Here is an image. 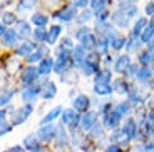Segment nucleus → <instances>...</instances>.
Here are the masks:
<instances>
[{"label": "nucleus", "mask_w": 154, "mask_h": 152, "mask_svg": "<svg viewBox=\"0 0 154 152\" xmlns=\"http://www.w3.org/2000/svg\"><path fill=\"white\" fill-rule=\"evenodd\" d=\"M122 130L131 137V139H132V137H136V122L132 120V119H129V120L126 122V126H124Z\"/></svg>", "instance_id": "obj_20"}, {"label": "nucleus", "mask_w": 154, "mask_h": 152, "mask_svg": "<svg viewBox=\"0 0 154 152\" xmlns=\"http://www.w3.org/2000/svg\"><path fill=\"white\" fill-rule=\"evenodd\" d=\"M81 42H82V47H84V49H94L96 40H94V37L91 34H85L81 37Z\"/></svg>", "instance_id": "obj_21"}, {"label": "nucleus", "mask_w": 154, "mask_h": 152, "mask_svg": "<svg viewBox=\"0 0 154 152\" xmlns=\"http://www.w3.org/2000/svg\"><path fill=\"white\" fill-rule=\"evenodd\" d=\"M42 97L44 99H52V97H55V92H57V87H55V84H52V82H47V84L42 85Z\"/></svg>", "instance_id": "obj_9"}, {"label": "nucleus", "mask_w": 154, "mask_h": 152, "mask_svg": "<svg viewBox=\"0 0 154 152\" xmlns=\"http://www.w3.org/2000/svg\"><path fill=\"white\" fill-rule=\"evenodd\" d=\"M146 19H139L137 22H136V25H134V30H132V34H134V37L136 35H139L141 34V30H143L144 27H146Z\"/></svg>", "instance_id": "obj_32"}, {"label": "nucleus", "mask_w": 154, "mask_h": 152, "mask_svg": "<svg viewBox=\"0 0 154 152\" xmlns=\"http://www.w3.org/2000/svg\"><path fill=\"white\" fill-rule=\"evenodd\" d=\"M37 75H38V70L35 67H29V68H25V72H23V75H22V82L23 84H32L35 79H37Z\"/></svg>", "instance_id": "obj_7"}, {"label": "nucleus", "mask_w": 154, "mask_h": 152, "mask_svg": "<svg viewBox=\"0 0 154 152\" xmlns=\"http://www.w3.org/2000/svg\"><path fill=\"white\" fill-rule=\"evenodd\" d=\"M35 37L37 40H47V32H45V27H40L35 30Z\"/></svg>", "instance_id": "obj_38"}, {"label": "nucleus", "mask_w": 154, "mask_h": 152, "mask_svg": "<svg viewBox=\"0 0 154 152\" xmlns=\"http://www.w3.org/2000/svg\"><path fill=\"white\" fill-rule=\"evenodd\" d=\"M74 5H77V7H85V5L89 4V0H72Z\"/></svg>", "instance_id": "obj_45"}, {"label": "nucleus", "mask_w": 154, "mask_h": 152, "mask_svg": "<svg viewBox=\"0 0 154 152\" xmlns=\"http://www.w3.org/2000/svg\"><path fill=\"white\" fill-rule=\"evenodd\" d=\"M8 152H25V150H23L22 147H19V145H15V147H12Z\"/></svg>", "instance_id": "obj_51"}, {"label": "nucleus", "mask_w": 154, "mask_h": 152, "mask_svg": "<svg viewBox=\"0 0 154 152\" xmlns=\"http://www.w3.org/2000/svg\"><path fill=\"white\" fill-rule=\"evenodd\" d=\"M74 59H75V62H79V64H82V60L85 59V49L82 45L74 49Z\"/></svg>", "instance_id": "obj_23"}, {"label": "nucleus", "mask_w": 154, "mask_h": 152, "mask_svg": "<svg viewBox=\"0 0 154 152\" xmlns=\"http://www.w3.org/2000/svg\"><path fill=\"white\" fill-rule=\"evenodd\" d=\"M89 19H91V14H89V12H87V14H84V15L79 17V20H81V22H85V20H89Z\"/></svg>", "instance_id": "obj_49"}, {"label": "nucleus", "mask_w": 154, "mask_h": 152, "mask_svg": "<svg viewBox=\"0 0 154 152\" xmlns=\"http://www.w3.org/2000/svg\"><path fill=\"white\" fill-rule=\"evenodd\" d=\"M57 135V130H55V127L54 126H44L42 129H40V132H38V137L42 139V141H50V139H54V137Z\"/></svg>", "instance_id": "obj_4"}, {"label": "nucleus", "mask_w": 154, "mask_h": 152, "mask_svg": "<svg viewBox=\"0 0 154 152\" xmlns=\"http://www.w3.org/2000/svg\"><path fill=\"white\" fill-rule=\"evenodd\" d=\"M114 23L119 27H126L127 23V17L124 15L122 12H117V14H114Z\"/></svg>", "instance_id": "obj_27"}, {"label": "nucleus", "mask_w": 154, "mask_h": 152, "mask_svg": "<svg viewBox=\"0 0 154 152\" xmlns=\"http://www.w3.org/2000/svg\"><path fill=\"white\" fill-rule=\"evenodd\" d=\"M60 112H62V109H60V107H55V109H52V110L49 112V114H47L45 117L42 119V120H40V124H44V126H47L49 122H52L54 119H57Z\"/></svg>", "instance_id": "obj_14"}, {"label": "nucleus", "mask_w": 154, "mask_h": 152, "mask_svg": "<svg viewBox=\"0 0 154 152\" xmlns=\"http://www.w3.org/2000/svg\"><path fill=\"white\" fill-rule=\"evenodd\" d=\"M127 110H129V104H127V102H124V104H119V105H117L116 112H117L119 115H122V114H126Z\"/></svg>", "instance_id": "obj_42"}, {"label": "nucleus", "mask_w": 154, "mask_h": 152, "mask_svg": "<svg viewBox=\"0 0 154 152\" xmlns=\"http://www.w3.org/2000/svg\"><path fill=\"white\" fill-rule=\"evenodd\" d=\"M74 109L81 110V112L87 110L89 109V97H87V95H79V97L74 100Z\"/></svg>", "instance_id": "obj_10"}, {"label": "nucleus", "mask_w": 154, "mask_h": 152, "mask_svg": "<svg viewBox=\"0 0 154 152\" xmlns=\"http://www.w3.org/2000/svg\"><path fill=\"white\" fill-rule=\"evenodd\" d=\"M85 34H89V29H87V27H84V29H81V30L77 32V38H81L82 35H85Z\"/></svg>", "instance_id": "obj_47"}, {"label": "nucleus", "mask_w": 154, "mask_h": 152, "mask_svg": "<svg viewBox=\"0 0 154 152\" xmlns=\"http://www.w3.org/2000/svg\"><path fill=\"white\" fill-rule=\"evenodd\" d=\"M87 152H92V150H87Z\"/></svg>", "instance_id": "obj_55"}, {"label": "nucleus", "mask_w": 154, "mask_h": 152, "mask_svg": "<svg viewBox=\"0 0 154 152\" xmlns=\"http://www.w3.org/2000/svg\"><path fill=\"white\" fill-rule=\"evenodd\" d=\"M10 129H12V126H10V124H7L5 120H2V122H0V135H5L7 132H10Z\"/></svg>", "instance_id": "obj_41"}, {"label": "nucleus", "mask_w": 154, "mask_h": 152, "mask_svg": "<svg viewBox=\"0 0 154 152\" xmlns=\"http://www.w3.org/2000/svg\"><path fill=\"white\" fill-rule=\"evenodd\" d=\"M129 65H131V60H129L127 55H124V57H121L119 60L116 62V70H117V72H124V70H127Z\"/></svg>", "instance_id": "obj_15"}, {"label": "nucleus", "mask_w": 154, "mask_h": 152, "mask_svg": "<svg viewBox=\"0 0 154 152\" xmlns=\"http://www.w3.org/2000/svg\"><path fill=\"white\" fill-rule=\"evenodd\" d=\"M55 17L60 20H66V22H69V20H72L74 17H75V12H74V8H64V10L57 12L55 14Z\"/></svg>", "instance_id": "obj_13"}, {"label": "nucleus", "mask_w": 154, "mask_h": 152, "mask_svg": "<svg viewBox=\"0 0 154 152\" xmlns=\"http://www.w3.org/2000/svg\"><path fill=\"white\" fill-rule=\"evenodd\" d=\"M52 65H54V62L50 60V59H45V60L40 62V68H38V72H40V74H49L50 70H52Z\"/></svg>", "instance_id": "obj_25"}, {"label": "nucleus", "mask_w": 154, "mask_h": 152, "mask_svg": "<svg viewBox=\"0 0 154 152\" xmlns=\"http://www.w3.org/2000/svg\"><path fill=\"white\" fill-rule=\"evenodd\" d=\"M94 90H96L99 95H107V94H111V92H112V89L109 87V84H96Z\"/></svg>", "instance_id": "obj_26"}, {"label": "nucleus", "mask_w": 154, "mask_h": 152, "mask_svg": "<svg viewBox=\"0 0 154 152\" xmlns=\"http://www.w3.org/2000/svg\"><path fill=\"white\" fill-rule=\"evenodd\" d=\"M111 45L114 47L116 50H121L124 45H126V38H124V37H114V38H111Z\"/></svg>", "instance_id": "obj_28"}, {"label": "nucleus", "mask_w": 154, "mask_h": 152, "mask_svg": "<svg viewBox=\"0 0 154 152\" xmlns=\"http://www.w3.org/2000/svg\"><path fill=\"white\" fill-rule=\"evenodd\" d=\"M114 90H116V92H119V94H126V92H127V85H126V82H124V80H116Z\"/></svg>", "instance_id": "obj_33"}, {"label": "nucleus", "mask_w": 154, "mask_h": 152, "mask_svg": "<svg viewBox=\"0 0 154 152\" xmlns=\"http://www.w3.org/2000/svg\"><path fill=\"white\" fill-rule=\"evenodd\" d=\"M137 77H139L141 80H147V79L151 77V68L144 65V67H143V68H141V70L137 72Z\"/></svg>", "instance_id": "obj_35"}, {"label": "nucleus", "mask_w": 154, "mask_h": 152, "mask_svg": "<svg viewBox=\"0 0 154 152\" xmlns=\"http://www.w3.org/2000/svg\"><path fill=\"white\" fill-rule=\"evenodd\" d=\"M4 32H5V27L4 23H0V35H4Z\"/></svg>", "instance_id": "obj_53"}, {"label": "nucleus", "mask_w": 154, "mask_h": 152, "mask_svg": "<svg viewBox=\"0 0 154 152\" xmlns=\"http://www.w3.org/2000/svg\"><path fill=\"white\" fill-rule=\"evenodd\" d=\"M152 30H154V23L149 22V25L144 29L143 35H141V40H143V42H151V40H152Z\"/></svg>", "instance_id": "obj_18"}, {"label": "nucleus", "mask_w": 154, "mask_h": 152, "mask_svg": "<svg viewBox=\"0 0 154 152\" xmlns=\"http://www.w3.org/2000/svg\"><path fill=\"white\" fill-rule=\"evenodd\" d=\"M91 129H92V137H100V134H102V129H100L99 126L91 127Z\"/></svg>", "instance_id": "obj_43"}, {"label": "nucleus", "mask_w": 154, "mask_h": 152, "mask_svg": "<svg viewBox=\"0 0 154 152\" xmlns=\"http://www.w3.org/2000/svg\"><path fill=\"white\" fill-rule=\"evenodd\" d=\"M152 8H154V4H152V2H149L147 7H146V14H147V15H152Z\"/></svg>", "instance_id": "obj_48"}, {"label": "nucleus", "mask_w": 154, "mask_h": 152, "mask_svg": "<svg viewBox=\"0 0 154 152\" xmlns=\"http://www.w3.org/2000/svg\"><path fill=\"white\" fill-rule=\"evenodd\" d=\"M62 122L67 124V126H77L79 124V117H77L75 110H64L62 112Z\"/></svg>", "instance_id": "obj_3"}, {"label": "nucleus", "mask_w": 154, "mask_h": 152, "mask_svg": "<svg viewBox=\"0 0 154 152\" xmlns=\"http://www.w3.org/2000/svg\"><path fill=\"white\" fill-rule=\"evenodd\" d=\"M35 49V45L32 42H29V40H25V42L22 44V45L19 47V50H17V53L19 55H27L29 52H32V50Z\"/></svg>", "instance_id": "obj_19"}, {"label": "nucleus", "mask_w": 154, "mask_h": 152, "mask_svg": "<svg viewBox=\"0 0 154 152\" xmlns=\"http://www.w3.org/2000/svg\"><path fill=\"white\" fill-rule=\"evenodd\" d=\"M38 90H40V89H38V87H35V85H34V87H29L27 90H25V92L22 94L23 100H32V99L35 97V95L38 94Z\"/></svg>", "instance_id": "obj_24"}, {"label": "nucleus", "mask_w": 154, "mask_h": 152, "mask_svg": "<svg viewBox=\"0 0 154 152\" xmlns=\"http://www.w3.org/2000/svg\"><path fill=\"white\" fill-rule=\"evenodd\" d=\"M2 20H4V25H8V23H14V22H15V15H14V14H10V12H7V14H4Z\"/></svg>", "instance_id": "obj_40"}, {"label": "nucleus", "mask_w": 154, "mask_h": 152, "mask_svg": "<svg viewBox=\"0 0 154 152\" xmlns=\"http://www.w3.org/2000/svg\"><path fill=\"white\" fill-rule=\"evenodd\" d=\"M47 15H44V14H34V17H32V23L34 25H37L38 29L40 27H45L47 25Z\"/></svg>", "instance_id": "obj_17"}, {"label": "nucleus", "mask_w": 154, "mask_h": 152, "mask_svg": "<svg viewBox=\"0 0 154 152\" xmlns=\"http://www.w3.org/2000/svg\"><path fill=\"white\" fill-rule=\"evenodd\" d=\"M96 84H109V80H111V72L109 70H102L96 75Z\"/></svg>", "instance_id": "obj_22"}, {"label": "nucleus", "mask_w": 154, "mask_h": 152, "mask_svg": "<svg viewBox=\"0 0 154 152\" xmlns=\"http://www.w3.org/2000/svg\"><path fill=\"white\" fill-rule=\"evenodd\" d=\"M106 152H121V149H119V145H109L106 149Z\"/></svg>", "instance_id": "obj_46"}, {"label": "nucleus", "mask_w": 154, "mask_h": 152, "mask_svg": "<svg viewBox=\"0 0 154 152\" xmlns=\"http://www.w3.org/2000/svg\"><path fill=\"white\" fill-rule=\"evenodd\" d=\"M112 141L117 142L116 145H127V144H129V141H131V137L127 135L124 130H117V132L112 134Z\"/></svg>", "instance_id": "obj_8"}, {"label": "nucleus", "mask_w": 154, "mask_h": 152, "mask_svg": "<svg viewBox=\"0 0 154 152\" xmlns=\"http://www.w3.org/2000/svg\"><path fill=\"white\" fill-rule=\"evenodd\" d=\"M96 120H97V114L96 112H87V114L82 117V120H81V126H82V129H85V130H89L91 127H94V124H96Z\"/></svg>", "instance_id": "obj_5"}, {"label": "nucleus", "mask_w": 154, "mask_h": 152, "mask_svg": "<svg viewBox=\"0 0 154 152\" xmlns=\"http://www.w3.org/2000/svg\"><path fill=\"white\" fill-rule=\"evenodd\" d=\"M14 92L15 90H7V92H4V94L0 95V105H5V104L14 97Z\"/></svg>", "instance_id": "obj_36"}, {"label": "nucleus", "mask_w": 154, "mask_h": 152, "mask_svg": "<svg viewBox=\"0 0 154 152\" xmlns=\"http://www.w3.org/2000/svg\"><path fill=\"white\" fill-rule=\"evenodd\" d=\"M62 45H64V47H69V49H70V47H72V42H70L69 38H66V40H64V44H62Z\"/></svg>", "instance_id": "obj_52"}, {"label": "nucleus", "mask_w": 154, "mask_h": 152, "mask_svg": "<svg viewBox=\"0 0 154 152\" xmlns=\"http://www.w3.org/2000/svg\"><path fill=\"white\" fill-rule=\"evenodd\" d=\"M97 65L96 64H91V62H84L82 64V72L85 74V75H92L94 72H96Z\"/></svg>", "instance_id": "obj_30"}, {"label": "nucleus", "mask_w": 154, "mask_h": 152, "mask_svg": "<svg viewBox=\"0 0 154 152\" xmlns=\"http://www.w3.org/2000/svg\"><path fill=\"white\" fill-rule=\"evenodd\" d=\"M121 122V115L117 114V112H109V114H106V127H109V129H114V127H117V124Z\"/></svg>", "instance_id": "obj_6"}, {"label": "nucleus", "mask_w": 154, "mask_h": 152, "mask_svg": "<svg viewBox=\"0 0 154 152\" xmlns=\"http://www.w3.org/2000/svg\"><path fill=\"white\" fill-rule=\"evenodd\" d=\"M30 114H32V105H30V104L23 105L22 109H17L15 112H14V124H15V126L23 124V122L29 119V115H30Z\"/></svg>", "instance_id": "obj_1"}, {"label": "nucleus", "mask_w": 154, "mask_h": 152, "mask_svg": "<svg viewBox=\"0 0 154 152\" xmlns=\"http://www.w3.org/2000/svg\"><path fill=\"white\" fill-rule=\"evenodd\" d=\"M141 62H144V64H146V67L152 64V52H151V50L144 52L143 55H141Z\"/></svg>", "instance_id": "obj_37"}, {"label": "nucleus", "mask_w": 154, "mask_h": 152, "mask_svg": "<svg viewBox=\"0 0 154 152\" xmlns=\"http://www.w3.org/2000/svg\"><path fill=\"white\" fill-rule=\"evenodd\" d=\"M8 65H10V67H8V72H14V70H17V68H19V62H17V60L8 62Z\"/></svg>", "instance_id": "obj_44"}, {"label": "nucleus", "mask_w": 154, "mask_h": 152, "mask_svg": "<svg viewBox=\"0 0 154 152\" xmlns=\"http://www.w3.org/2000/svg\"><path fill=\"white\" fill-rule=\"evenodd\" d=\"M67 65H69V52L62 49L60 52H59L57 62H55V72H62Z\"/></svg>", "instance_id": "obj_2"}, {"label": "nucleus", "mask_w": 154, "mask_h": 152, "mask_svg": "<svg viewBox=\"0 0 154 152\" xmlns=\"http://www.w3.org/2000/svg\"><path fill=\"white\" fill-rule=\"evenodd\" d=\"M4 115H5V112H4V110H0V122L4 120Z\"/></svg>", "instance_id": "obj_54"}, {"label": "nucleus", "mask_w": 154, "mask_h": 152, "mask_svg": "<svg viewBox=\"0 0 154 152\" xmlns=\"http://www.w3.org/2000/svg\"><path fill=\"white\" fill-rule=\"evenodd\" d=\"M45 52V50L44 49H40V50H37V52L35 53H32V55H29V62H37V60H40V59H42V53Z\"/></svg>", "instance_id": "obj_39"}, {"label": "nucleus", "mask_w": 154, "mask_h": 152, "mask_svg": "<svg viewBox=\"0 0 154 152\" xmlns=\"http://www.w3.org/2000/svg\"><path fill=\"white\" fill-rule=\"evenodd\" d=\"M23 144H25L27 149H30V150H38V137L34 135V134H30L29 137H25Z\"/></svg>", "instance_id": "obj_12"}, {"label": "nucleus", "mask_w": 154, "mask_h": 152, "mask_svg": "<svg viewBox=\"0 0 154 152\" xmlns=\"http://www.w3.org/2000/svg\"><path fill=\"white\" fill-rule=\"evenodd\" d=\"M107 45H109V40H99V42L94 44V49L99 53H106L107 52Z\"/></svg>", "instance_id": "obj_29"}, {"label": "nucleus", "mask_w": 154, "mask_h": 152, "mask_svg": "<svg viewBox=\"0 0 154 152\" xmlns=\"http://www.w3.org/2000/svg\"><path fill=\"white\" fill-rule=\"evenodd\" d=\"M2 42H4V45H14L17 42V32L15 30H5L4 37H2Z\"/></svg>", "instance_id": "obj_11"}, {"label": "nucleus", "mask_w": 154, "mask_h": 152, "mask_svg": "<svg viewBox=\"0 0 154 152\" xmlns=\"http://www.w3.org/2000/svg\"><path fill=\"white\" fill-rule=\"evenodd\" d=\"M91 5H92V8L99 14V12H102L104 10V7H106V0H92L91 2Z\"/></svg>", "instance_id": "obj_34"}, {"label": "nucleus", "mask_w": 154, "mask_h": 152, "mask_svg": "<svg viewBox=\"0 0 154 152\" xmlns=\"http://www.w3.org/2000/svg\"><path fill=\"white\" fill-rule=\"evenodd\" d=\"M60 25H54L52 29H50V32L47 34V42L49 44H55V40H57L59 34H60Z\"/></svg>", "instance_id": "obj_16"}, {"label": "nucleus", "mask_w": 154, "mask_h": 152, "mask_svg": "<svg viewBox=\"0 0 154 152\" xmlns=\"http://www.w3.org/2000/svg\"><path fill=\"white\" fill-rule=\"evenodd\" d=\"M137 47H139V44L136 42V40H132V42H131V45H129V50L132 52V50H134V49H137Z\"/></svg>", "instance_id": "obj_50"}, {"label": "nucleus", "mask_w": 154, "mask_h": 152, "mask_svg": "<svg viewBox=\"0 0 154 152\" xmlns=\"http://www.w3.org/2000/svg\"><path fill=\"white\" fill-rule=\"evenodd\" d=\"M17 30H19L20 34L23 35V37H29V34H30V27H29L27 22H19V25H17Z\"/></svg>", "instance_id": "obj_31"}]
</instances>
